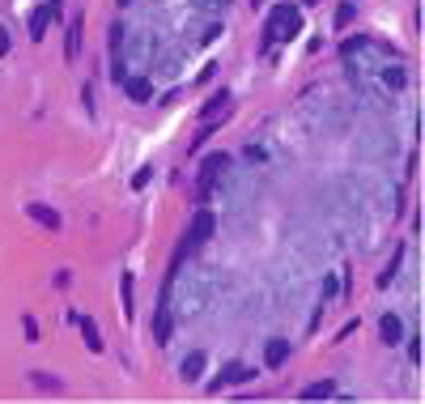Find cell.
<instances>
[{"mask_svg": "<svg viewBox=\"0 0 425 404\" xmlns=\"http://www.w3.org/2000/svg\"><path fill=\"white\" fill-rule=\"evenodd\" d=\"M124 89H128V98H136V103H149V98H153V81L149 77H128Z\"/></svg>", "mask_w": 425, "mask_h": 404, "instance_id": "52a82bcc", "label": "cell"}, {"mask_svg": "<svg viewBox=\"0 0 425 404\" xmlns=\"http://www.w3.org/2000/svg\"><path fill=\"white\" fill-rule=\"evenodd\" d=\"M379 336H383V345H400V336H404V324H400L396 315H383V324H379Z\"/></svg>", "mask_w": 425, "mask_h": 404, "instance_id": "ba28073f", "label": "cell"}, {"mask_svg": "<svg viewBox=\"0 0 425 404\" xmlns=\"http://www.w3.org/2000/svg\"><path fill=\"white\" fill-rule=\"evenodd\" d=\"M408 358H412V362H421V340H417V336L408 340Z\"/></svg>", "mask_w": 425, "mask_h": 404, "instance_id": "ac0fdd59", "label": "cell"}, {"mask_svg": "<svg viewBox=\"0 0 425 404\" xmlns=\"http://www.w3.org/2000/svg\"><path fill=\"white\" fill-rule=\"evenodd\" d=\"M30 217H34V222H43V226H51V230L60 226V213H51L47 205H30Z\"/></svg>", "mask_w": 425, "mask_h": 404, "instance_id": "4fadbf2b", "label": "cell"}, {"mask_svg": "<svg viewBox=\"0 0 425 404\" xmlns=\"http://www.w3.org/2000/svg\"><path fill=\"white\" fill-rule=\"evenodd\" d=\"M56 13H60L56 5H38V9H34V17H30V38H43V34H47V22L56 17Z\"/></svg>", "mask_w": 425, "mask_h": 404, "instance_id": "5b68a950", "label": "cell"}, {"mask_svg": "<svg viewBox=\"0 0 425 404\" xmlns=\"http://www.w3.org/2000/svg\"><path fill=\"white\" fill-rule=\"evenodd\" d=\"M81 336H85V349H89V353H102V332H98V324H94L89 315L81 319Z\"/></svg>", "mask_w": 425, "mask_h": 404, "instance_id": "9c48e42d", "label": "cell"}, {"mask_svg": "<svg viewBox=\"0 0 425 404\" xmlns=\"http://www.w3.org/2000/svg\"><path fill=\"white\" fill-rule=\"evenodd\" d=\"M120 5H132V0H120Z\"/></svg>", "mask_w": 425, "mask_h": 404, "instance_id": "44dd1931", "label": "cell"}, {"mask_svg": "<svg viewBox=\"0 0 425 404\" xmlns=\"http://www.w3.org/2000/svg\"><path fill=\"white\" fill-rule=\"evenodd\" d=\"M226 103H230V94H226V89H222V94H212V98H208V107H204V120L212 124V120L226 111Z\"/></svg>", "mask_w": 425, "mask_h": 404, "instance_id": "7c38bea8", "label": "cell"}, {"mask_svg": "<svg viewBox=\"0 0 425 404\" xmlns=\"http://www.w3.org/2000/svg\"><path fill=\"white\" fill-rule=\"evenodd\" d=\"M212 226H217V222H212V213H208V209H200V213L192 217V226H187V238H183V247H187V251H196L200 243H208Z\"/></svg>", "mask_w": 425, "mask_h": 404, "instance_id": "7a4b0ae2", "label": "cell"}, {"mask_svg": "<svg viewBox=\"0 0 425 404\" xmlns=\"http://www.w3.org/2000/svg\"><path fill=\"white\" fill-rule=\"evenodd\" d=\"M124 315H132V277H124Z\"/></svg>", "mask_w": 425, "mask_h": 404, "instance_id": "2e32d148", "label": "cell"}, {"mask_svg": "<svg viewBox=\"0 0 425 404\" xmlns=\"http://www.w3.org/2000/svg\"><path fill=\"white\" fill-rule=\"evenodd\" d=\"M0 56H9V30L0 26Z\"/></svg>", "mask_w": 425, "mask_h": 404, "instance_id": "d6986e66", "label": "cell"}, {"mask_svg": "<svg viewBox=\"0 0 425 404\" xmlns=\"http://www.w3.org/2000/svg\"><path fill=\"white\" fill-rule=\"evenodd\" d=\"M302 5H319V0H302Z\"/></svg>", "mask_w": 425, "mask_h": 404, "instance_id": "ffe728a7", "label": "cell"}, {"mask_svg": "<svg viewBox=\"0 0 425 404\" xmlns=\"http://www.w3.org/2000/svg\"><path fill=\"white\" fill-rule=\"evenodd\" d=\"M247 379H255V370H247V366L230 362V366H222V375H217V379H212V391H217V387H238V383H247Z\"/></svg>", "mask_w": 425, "mask_h": 404, "instance_id": "277c9868", "label": "cell"}, {"mask_svg": "<svg viewBox=\"0 0 425 404\" xmlns=\"http://www.w3.org/2000/svg\"><path fill=\"white\" fill-rule=\"evenodd\" d=\"M328 396H336V383H332V379H324V383H310V387L302 391V400H328Z\"/></svg>", "mask_w": 425, "mask_h": 404, "instance_id": "8fae6325", "label": "cell"}, {"mask_svg": "<svg viewBox=\"0 0 425 404\" xmlns=\"http://www.w3.org/2000/svg\"><path fill=\"white\" fill-rule=\"evenodd\" d=\"M179 375L183 379H200L204 375V353H187V358L179 362Z\"/></svg>", "mask_w": 425, "mask_h": 404, "instance_id": "30bf717a", "label": "cell"}, {"mask_svg": "<svg viewBox=\"0 0 425 404\" xmlns=\"http://www.w3.org/2000/svg\"><path fill=\"white\" fill-rule=\"evenodd\" d=\"M302 30V5H277L268 26H264V47H273L277 38H294Z\"/></svg>", "mask_w": 425, "mask_h": 404, "instance_id": "6da1fadb", "label": "cell"}, {"mask_svg": "<svg viewBox=\"0 0 425 404\" xmlns=\"http://www.w3.org/2000/svg\"><path fill=\"white\" fill-rule=\"evenodd\" d=\"M264 362H268L273 370L289 362V340H268V349H264Z\"/></svg>", "mask_w": 425, "mask_h": 404, "instance_id": "8992f818", "label": "cell"}, {"mask_svg": "<svg viewBox=\"0 0 425 404\" xmlns=\"http://www.w3.org/2000/svg\"><path fill=\"white\" fill-rule=\"evenodd\" d=\"M226 166H230V158H226V154H208V158L200 162V196H204V192H212V183H217V175H222Z\"/></svg>", "mask_w": 425, "mask_h": 404, "instance_id": "3957f363", "label": "cell"}, {"mask_svg": "<svg viewBox=\"0 0 425 404\" xmlns=\"http://www.w3.org/2000/svg\"><path fill=\"white\" fill-rule=\"evenodd\" d=\"M353 13H357V5H340V13H336V26L345 30V26L353 22Z\"/></svg>", "mask_w": 425, "mask_h": 404, "instance_id": "9a60e30c", "label": "cell"}, {"mask_svg": "<svg viewBox=\"0 0 425 404\" xmlns=\"http://www.w3.org/2000/svg\"><path fill=\"white\" fill-rule=\"evenodd\" d=\"M149 179H153V166H141V171H136V179H132V187H145Z\"/></svg>", "mask_w": 425, "mask_h": 404, "instance_id": "e0dca14e", "label": "cell"}, {"mask_svg": "<svg viewBox=\"0 0 425 404\" xmlns=\"http://www.w3.org/2000/svg\"><path fill=\"white\" fill-rule=\"evenodd\" d=\"M77 52H81V22H73V26H69V47H64V56H69V60H77Z\"/></svg>", "mask_w": 425, "mask_h": 404, "instance_id": "5bb4252c", "label": "cell"}]
</instances>
